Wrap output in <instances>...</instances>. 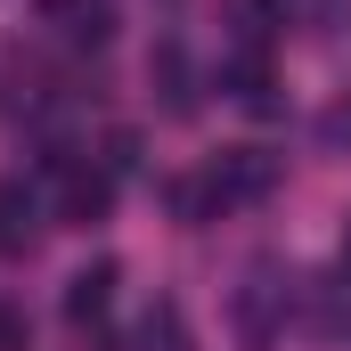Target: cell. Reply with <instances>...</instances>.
I'll list each match as a JSON object with an SVG mask.
<instances>
[{"label":"cell","mask_w":351,"mask_h":351,"mask_svg":"<svg viewBox=\"0 0 351 351\" xmlns=\"http://www.w3.org/2000/svg\"><path fill=\"white\" fill-rule=\"evenodd\" d=\"M269 188H278V156H262V147H229L196 188H180V204H188V213H204V204H254V196H269Z\"/></svg>","instance_id":"6da1fadb"},{"label":"cell","mask_w":351,"mask_h":351,"mask_svg":"<svg viewBox=\"0 0 351 351\" xmlns=\"http://www.w3.org/2000/svg\"><path fill=\"white\" fill-rule=\"evenodd\" d=\"M286 302H294V278L278 262H254L245 269V286H237V335L262 351V343H278V327H286Z\"/></svg>","instance_id":"7a4b0ae2"},{"label":"cell","mask_w":351,"mask_h":351,"mask_svg":"<svg viewBox=\"0 0 351 351\" xmlns=\"http://www.w3.org/2000/svg\"><path fill=\"white\" fill-rule=\"evenodd\" d=\"M106 204H114V172L82 164V156H58V221L66 229H98Z\"/></svg>","instance_id":"3957f363"},{"label":"cell","mask_w":351,"mask_h":351,"mask_svg":"<svg viewBox=\"0 0 351 351\" xmlns=\"http://www.w3.org/2000/svg\"><path fill=\"white\" fill-rule=\"evenodd\" d=\"M41 245V196L25 188V180H0V254L16 262V254H33Z\"/></svg>","instance_id":"277c9868"},{"label":"cell","mask_w":351,"mask_h":351,"mask_svg":"<svg viewBox=\"0 0 351 351\" xmlns=\"http://www.w3.org/2000/svg\"><path fill=\"white\" fill-rule=\"evenodd\" d=\"M41 16L74 41V49H98L114 33V0H41Z\"/></svg>","instance_id":"5b68a950"},{"label":"cell","mask_w":351,"mask_h":351,"mask_svg":"<svg viewBox=\"0 0 351 351\" xmlns=\"http://www.w3.org/2000/svg\"><path fill=\"white\" fill-rule=\"evenodd\" d=\"M106 302H114V262H90V269L66 278V319H74V327H98Z\"/></svg>","instance_id":"8992f818"},{"label":"cell","mask_w":351,"mask_h":351,"mask_svg":"<svg viewBox=\"0 0 351 351\" xmlns=\"http://www.w3.org/2000/svg\"><path fill=\"white\" fill-rule=\"evenodd\" d=\"M0 82H8V114H41V98H49V74H41V58H25V49H8V66H0Z\"/></svg>","instance_id":"52a82bcc"},{"label":"cell","mask_w":351,"mask_h":351,"mask_svg":"<svg viewBox=\"0 0 351 351\" xmlns=\"http://www.w3.org/2000/svg\"><path fill=\"white\" fill-rule=\"evenodd\" d=\"M147 74H156V90H164L172 114H196V90H188V58H180V41H164V49L147 58Z\"/></svg>","instance_id":"ba28073f"},{"label":"cell","mask_w":351,"mask_h":351,"mask_svg":"<svg viewBox=\"0 0 351 351\" xmlns=\"http://www.w3.org/2000/svg\"><path fill=\"white\" fill-rule=\"evenodd\" d=\"M229 25H237V49H262L286 25V0H229Z\"/></svg>","instance_id":"9c48e42d"},{"label":"cell","mask_w":351,"mask_h":351,"mask_svg":"<svg viewBox=\"0 0 351 351\" xmlns=\"http://www.w3.org/2000/svg\"><path fill=\"white\" fill-rule=\"evenodd\" d=\"M139 351H188V319H180V302H156V311L139 319Z\"/></svg>","instance_id":"30bf717a"},{"label":"cell","mask_w":351,"mask_h":351,"mask_svg":"<svg viewBox=\"0 0 351 351\" xmlns=\"http://www.w3.org/2000/svg\"><path fill=\"white\" fill-rule=\"evenodd\" d=\"M319 139H327V147H351V98H343V106H327V123H319Z\"/></svg>","instance_id":"8fae6325"},{"label":"cell","mask_w":351,"mask_h":351,"mask_svg":"<svg viewBox=\"0 0 351 351\" xmlns=\"http://www.w3.org/2000/svg\"><path fill=\"white\" fill-rule=\"evenodd\" d=\"M25 343V319H16V311H0V351H16Z\"/></svg>","instance_id":"7c38bea8"},{"label":"cell","mask_w":351,"mask_h":351,"mask_svg":"<svg viewBox=\"0 0 351 351\" xmlns=\"http://www.w3.org/2000/svg\"><path fill=\"white\" fill-rule=\"evenodd\" d=\"M343 278H351V221H343Z\"/></svg>","instance_id":"4fadbf2b"}]
</instances>
